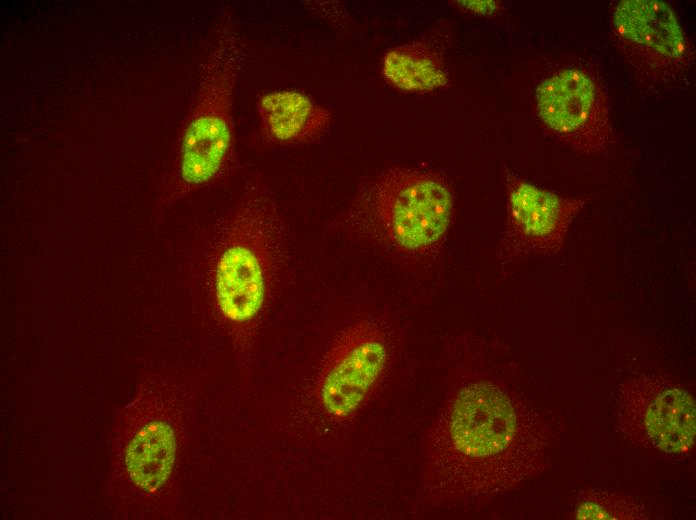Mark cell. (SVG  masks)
I'll list each match as a JSON object with an SVG mask.
<instances>
[{
    "label": "cell",
    "instance_id": "6da1fadb",
    "mask_svg": "<svg viewBox=\"0 0 696 520\" xmlns=\"http://www.w3.org/2000/svg\"><path fill=\"white\" fill-rule=\"evenodd\" d=\"M457 378L424 439L421 492L435 505L510 492L554 462L563 424L517 369L486 353Z\"/></svg>",
    "mask_w": 696,
    "mask_h": 520
},
{
    "label": "cell",
    "instance_id": "7a4b0ae2",
    "mask_svg": "<svg viewBox=\"0 0 696 520\" xmlns=\"http://www.w3.org/2000/svg\"><path fill=\"white\" fill-rule=\"evenodd\" d=\"M189 404V394L176 382L147 375L118 410L104 496L119 518L145 520L169 514Z\"/></svg>",
    "mask_w": 696,
    "mask_h": 520
},
{
    "label": "cell",
    "instance_id": "3957f363",
    "mask_svg": "<svg viewBox=\"0 0 696 520\" xmlns=\"http://www.w3.org/2000/svg\"><path fill=\"white\" fill-rule=\"evenodd\" d=\"M211 295L236 349L248 352L270 293L283 276L286 232L277 202L261 176L251 177L218 228Z\"/></svg>",
    "mask_w": 696,
    "mask_h": 520
},
{
    "label": "cell",
    "instance_id": "277c9868",
    "mask_svg": "<svg viewBox=\"0 0 696 520\" xmlns=\"http://www.w3.org/2000/svg\"><path fill=\"white\" fill-rule=\"evenodd\" d=\"M243 55L235 18L226 9L214 28L195 92L177 131L162 205L216 183L235 164L234 99Z\"/></svg>",
    "mask_w": 696,
    "mask_h": 520
},
{
    "label": "cell",
    "instance_id": "5b68a950",
    "mask_svg": "<svg viewBox=\"0 0 696 520\" xmlns=\"http://www.w3.org/2000/svg\"><path fill=\"white\" fill-rule=\"evenodd\" d=\"M454 192L441 174L392 167L360 190L345 216L357 236L406 259H424L444 242L453 220Z\"/></svg>",
    "mask_w": 696,
    "mask_h": 520
},
{
    "label": "cell",
    "instance_id": "8992f818",
    "mask_svg": "<svg viewBox=\"0 0 696 520\" xmlns=\"http://www.w3.org/2000/svg\"><path fill=\"white\" fill-rule=\"evenodd\" d=\"M614 431L634 447L665 455L691 452L696 439V406L691 393L659 374L630 375L615 391Z\"/></svg>",
    "mask_w": 696,
    "mask_h": 520
},
{
    "label": "cell",
    "instance_id": "52a82bcc",
    "mask_svg": "<svg viewBox=\"0 0 696 520\" xmlns=\"http://www.w3.org/2000/svg\"><path fill=\"white\" fill-rule=\"evenodd\" d=\"M614 42L638 84L658 91L679 82L695 55L673 8L658 0H623L613 12Z\"/></svg>",
    "mask_w": 696,
    "mask_h": 520
},
{
    "label": "cell",
    "instance_id": "ba28073f",
    "mask_svg": "<svg viewBox=\"0 0 696 520\" xmlns=\"http://www.w3.org/2000/svg\"><path fill=\"white\" fill-rule=\"evenodd\" d=\"M503 177L506 218L498 250L501 260L517 263L531 257L557 259L570 225L588 199L538 187L508 167H504Z\"/></svg>",
    "mask_w": 696,
    "mask_h": 520
},
{
    "label": "cell",
    "instance_id": "9c48e42d",
    "mask_svg": "<svg viewBox=\"0 0 696 520\" xmlns=\"http://www.w3.org/2000/svg\"><path fill=\"white\" fill-rule=\"evenodd\" d=\"M392 355L389 334L362 320L346 328L331 345L320 370L318 399L334 421L351 418L382 379Z\"/></svg>",
    "mask_w": 696,
    "mask_h": 520
},
{
    "label": "cell",
    "instance_id": "30bf717a",
    "mask_svg": "<svg viewBox=\"0 0 696 520\" xmlns=\"http://www.w3.org/2000/svg\"><path fill=\"white\" fill-rule=\"evenodd\" d=\"M535 109L546 132L578 153L600 154L614 143L606 93L584 69H562L543 80Z\"/></svg>",
    "mask_w": 696,
    "mask_h": 520
},
{
    "label": "cell",
    "instance_id": "8fae6325",
    "mask_svg": "<svg viewBox=\"0 0 696 520\" xmlns=\"http://www.w3.org/2000/svg\"><path fill=\"white\" fill-rule=\"evenodd\" d=\"M258 135L270 146H297L320 139L329 129L332 113L305 92L279 89L261 94L255 103Z\"/></svg>",
    "mask_w": 696,
    "mask_h": 520
},
{
    "label": "cell",
    "instance_id": "7c38bea8",
    "mask_svg": "<svg viewBox=\"0 0 696 520\" xmlns=\"http://www.w3.org/2000/svg\"><path fill=\"white\" fill-rule=\"evenodd\" d=\"M381 74L391 87L410 93H427L449 85L441 52L425 40L390 48L381 61Z\"/></svg>",
    "mask_w": 696,
    "mask_h": 520
},
{
    "label": "cell",
    "instance_id": "4fadbf2b",
    "mask_svg": "<svg viewBox=\"0 0 696 520\" xmlns=\"http://www.w3.org/2000/svg\"><path fill=\"white\" fill-rule=\"evenodd\" d=\"M571 519L576 520H643L649 519L644 503L631 495L586 488L570 499Z\"/></svg>",
    "mask_w": 696,
    "mask_h": 520
},
{
    "label": "cell",
    "instance_id": "5bb4252c",
    "mask_svg": "<svg viewBox=\"0 0 696 520\" xmlns=\"http://www.w3.org/2000/svg\"><path fill=\"white\" fill-rule=\"evenodd\" d=\"M457 8L476 15H493L501 9V3L494 0L486 1H453Z\"/></svg>",
    "mask_w": 696,
    "mask_h": 520
}]
</instances>
